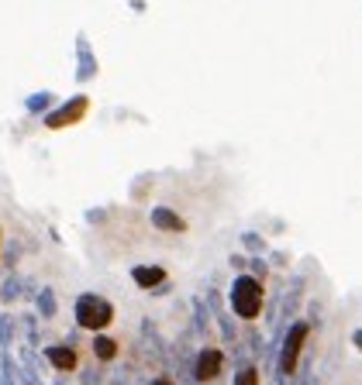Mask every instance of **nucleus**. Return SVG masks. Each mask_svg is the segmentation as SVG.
<instances>
[{"mask_svg":"<svg viewBox=\"0 0 362 385\" xmlns=\"http://www.w3.org/2000/svg\"><path fill=\"white\" fill-rule=\"evenodd\" d=\"M152 224H156L159 231H169V234L186 231V220H183L180 213H173L169 207H156V210H152Z\"/></svg>","mask_w":362,"mask_h":385,"instance_id":"obj_7","label":"nucleus"},{"mask_svg":"<svg viewBox=\"0 0 362 385\" xmlns=\"http://www.w3.org/2000/svg\"><path fill=\"white\" fill-rule=\"evenodd\" d=\"M94 354H97L101 361H114V358H118V341L107 337V334H97V337H94Z\"/></svg>","mask_w":362,"mask_h":385,"instance_id":"obj_8","label":"nucleus"},{"mask_svg":"<svg viewBox=\"0 0 362 385\" xmlns=\"http://www.w3.org/2000/svg\"><path fill=\"white\" fill-rule=\"evenodd\" d=\"M83 111H86V100H76V107H73V111H69V107H66V111H62V114L49 117V128H62V124H66V120H80V117H83Z\"/></svg>","mask_w":362,"mask_h":385,"instance_id":"obj_9","label":"nucleus"},{"mask_svg":"<svg viewBox=\"0 0 362 385\" xmlns=\"http://www.w3.org/2000/svg\"><path fill=\"white\" fill-rule=\"evenodd\" d=\"M111 320H114V307L104 299V296H94V292H86L76 299V324L83 330H94V334H101V330L111 327Z\"/></svg>","mask_w":362,"mask_h":385,"instance_id":"obj_3","label":"nucleus"},{"mask_svg":"<svg viewBox=\"0 0 362 385\" xmlns=\"http://www.w3.org/2000/svg\"><path fill=\"white\" fill-rule=\"evenodd\" d=\"M152 385H176L169 375H159V379H152Z\"/></svg>","mask_w":362,"mask_h":385,"instance_id":"obj_16","label":"nucleus"},{"mask_svg":"<svg viewBox=\"0 0 362 385\" xmlns=\"http://www.w3.org/2000/svg\"><path fill=\"white\" fill-rule=\"evenodd\" d=\"M0 344H11V317H0Z\"/></svg>","mask_w":362,"mask_h":385,"instance_id":"obj_12","label":"nucleus"},{"mask_svg":"<svg viewBox=\"0 0 362 385\" xmlns=\"http://www.w3.org/2000/svg\"><path fill=\"white\" fill-rule=\"evenodd\" d=\"M131 279H135V286H141V289H156L166 282V269H159V265H135V269H131Z\"/></svg>","mask_w":362,"mask_h":385,"instance_id":"obj_6","label":"nucleus"},{"mask_svg":"<svg viewBox=\"0 0 362 385\" xmlns=\"http://www.w3.org/2000/svg\"><path fill=\"white\" fill-rule=\"evenodd\" d=\"M14 296H18V282H14V279H11V282H7V289H4V299H7V303H11V299H14Z\"/></svg>","mask_w":362,"mask_h":385,"instance_id":"obj_13","label":"nucleus"},{"mask_svg":"<svg viewBox=\"0 0 362 385\" xmlns=\"http://www.w3.org/2000/svg\"><path fill=\"white\" fill-rule=\"evenodd\" d=\"M39 309H41V317H52V313H56V296H52L49 289H41V296H39Z\"/></svg>","mask_w":362,"mask_h":385,"instance_id":"obj_11","label":"nucleus"},{"mask_svg":"<svg viewBox=\"0 0 362 385\" xmlns=\"http://www.w3.org/2000/svg\"><path fill=\"white\" fill-rule=\"evenodd\" d=\"M307 337H311V324L307 320H293L286 334H283V344H280V375L283 379H293V371L301 365V351L307 344Z\"/></svg>","mask_w":362,"mask_h":385,"instance_id":"obj_2","label":"nucleus"},{"mask_svg":"<svg viewBox=\"0 0 362 385\" xmlns=\"http://www.w3.org/2000/svg\"><path fill=\"white\" fill-rule=\"evenodd\" d=\"M245 245H248L252 251H259V248H262V241L256 237V234H245Z\"/></svg>","mask_w":362,"mask_h":385,"instance_id":"obj_14","label":"nucleus"},{"mask_svg":"<svg viewBox=\"0 0 362 385\" xmlns=\"http://www.w3.org/2000/svg\"><path fill=\"white\" fill-rule=\"evenodd\" d=\"M231 309L241 320H259L262 313V279L256 275H238L235 286H231Z\"/></svg>","mask_w":362,"mask_h":385,"instance_id":"obj_1","label":"nucleus"},{"mask_svg":"<svg viewBox=\"0 0 362 385\" xmlns=\"http://www.w3.org/2000/svg\"><path fill=\"white\" fill-rule=\"evenodd\" d=\"M45 358H49V365L56 368V371H73V368L80 365V361H76V351H73V344L45 347Z\"/></svg>","mask_w":362,"mask_h":385,"instance_id":"obj_5","label":"nucleus"},{"mask_svg":"<svg viewBox=\"0 0 362 385\" xmlns=\"http://www.w3.org/2000/svg\"><path fill=\"white\" fill-rule=\"evenodd\" d=\"M352 344H356V347L362 351V330H356V334H352Z\"/></svg>","mask_w":362,"mask_h":385,"instance_id":"obj_17","label":"nucleus"},{"mask_svg":"<svg viewBox=\"0 0 362 385\" xmlns=\"http://www.w3.org/2000/svg\"><path fill=\"white\" fill-rule=\"evenodd\" d=\"M231 385H262L259 368H256V365H241L238 371H235V382H231Z\"/></svg>","mask_w":362,"mask_h":385,"instance_id":"obj_10","label":"nucleus"},{"mask_svg":"<svg viewBox=\"0 0 362 385\" xmlns=\"http://www.w3.org/2000/svg\"><path fill=\"white\" fill-rule=\"evenodd\" d=\"M252 272H256V279H266V265L262 262H252Z\"/></svg>","mask_w":362,"mask_h":385,"instance_id":"obj_15","label":"nucleus"},{"mask_svg":"<svg viewBox=\"0 0 362 385\" xmlns=\"http://www.w3.org/2000/svg\"><path fill=\"white\" fill-rule=\"evenodd\" d=\"M221 368H224L221 347H201V351H197V358H193V375H197V382H218Z\"/></svg>","mask_w":362,"mask_h":385,"instance_id":"obj_4","label":"nucleus"},{"mask_svg":"<svg viewBox=\"0 0 362 385\" xmlns=\"http://www.w3.org/2000/svg\"><path fill=\"white\" fill-rule=\"evenodd\" d=\"M211 385H214V382H211Z\"/></svg>","mask_w":362,"mask_h":385,"instance_id":"obj_18","label":"nucleus"}]
</instances>
